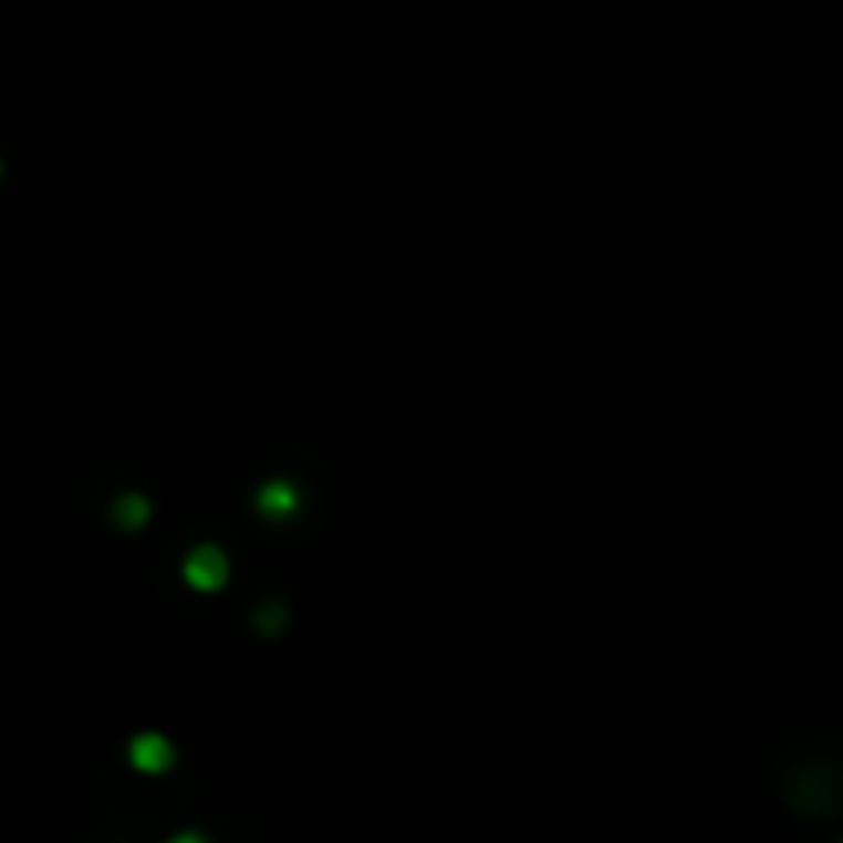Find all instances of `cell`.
<instances>
[{
	"label": "cell",
	"instance_id": "2",
	"mask_svg": "<svg viewBox=\"0 0 843 843\" xmlns=\"http://www.w3.org/2000/svg\"><path fill=\"white\" fill-rule=\"evenodd\" d=\"M132 766L136 770H148V773H157V770H169L174 766V745L165 741L160 732H140L136 741H132Z\"/></svg>",
	"mask_w": 843,
	"mask_h": 843
},
{
	"label": "cell",
	"instance_id": "5",
	"mask_svg": "<svg viewBox=\"0 0 843 843\" xmlns=\"http://www.w3.org/2000/svg\"><path fill=\"white\" fill-rule=\"evenodd\" d=\"M169 843H206V835H202V831H177Z\"/></svg>",
	"mask_w": 843,
	"mask_h": 843
},
{
	"label": "cell",
	"instance_id": "1",
	"mask_svg": "<svg viewBox=\"0 0 843 843\" xmlns=\"http://www.w3.org/2000/svg\"><path fill=\"white\" fill-rule=\"evenodd\" d=\"M186 581L198 589V593H215V589H222V581H227V560H222L219 548H194L186 560Z\"/></svg>",
	"mask_w": 843,
	"mask_h": 843
},
{
	"label": "cell",
	"instance_id": "4",
	"mask_svg": "<svg viewBox=\"0 0 843 843\" xmlns=\"http://www.w3.org/2000/svg\"><path fill=\"white\" fill-rule=\"evenodd\" d=\"M116 519H119V527H140V523H145V519H148L145 495H124V498H119Z\"/></svg>",
	"mask_w": 843,
	"mask_h": 843
},
{
	"label": "cell",
	"instance_id": "3",
	"mask_svg": "<svg viewBox=\"0 0 843 843\" xmlns=\"http://www.w3.org/2000/svg\"><path fill=\"white\" fill-rule=\"evenodd\" d=\"M256 502H260V510L268 514V519H289L301 498H296V490H292L289 481H268Z\"/></svg>",
	"mask_w": 843,
	"mask_h": 843
}]
</instances>
